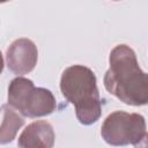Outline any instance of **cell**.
<instances>
[{"label": "cell", "mask_w": 148, "mask_h": 148, "mask_svg": "<svg viewBox=\"0 0 148 148\" xmlns=\"http://www.w3.org/2000/svg\"><path fill=\"white\" fill-rule=\"evenodd\" d=\"M18 148H53L54 131L50 123L37 120L29 124L17 140Z\"/></svg>", "instance_id": "8992f818"}, {"label": "cell", "mask_w": 148, "mask_h": 148, "mask_svg": "<svg viewBox=\"0 0 148 148\" xmlns=\"http://www.w3.org/2000/svg\"><path fill=\"white\" fill-rule=\"evenodd\" d=\"M2 69H3V59H2V54L0 52V74L2 73Z\"/></svg>", "instance_id": "ba28073f"}, {"label": "cell", "mask_w": 148, "mask_h": 148, "mask_svg": "<svg viewBox=\"0 0 148 148\" xmlns=\"http://www.w3.org/2000/svg\"><path fill=\"white\" fill-rule=\"evenodd\" d=\"M8 105L24 117L37 118L51 114L57 103L49 89L36 88L31 80L18 76L9 83Z\"/></svg>", "instance_id": "3957f363"}, {"label": "cell", "mask_w": 148, "mask_h": 148, "mask_svg": "<svg viewBox=\"0 0 148 148\" xmlns=\"http://www.w3.org/2000/svg\"><path fill=\"white\" fill-rule=\"evenodd\" d=\"M110 67L104 75L105 89L125 104L146 105L148 102L147 74L140 68L134 51L125 44L117 45L109 57Z\"/></svg>", "instance_id": "6da1fadb"}, {"label": "cell", "mask_w": 148, "mask_h": 148, "mask_svg": "<svg viewBox=\"0 0 148 148\" xmlns=\"http://www.w3.org/2000/svg\"><path fill=\"white\" fill-rule=\"evenodd\" d=\"M62 96L74 105L76 118L83 125L96 123L102 113L99 92L94 72L82 65L67 67L60 79Z\"/></svg>", "instance_id": "7a4b0ae2"}, {"label": "cell", "mask_w": 148, "mask_h": 148, "mask_svg": "<svg viewBox=\"0 0 148 148\" xmlns=\"http://www.w3.org/2000/svg\"><path fill=\"white\" fill-rule=\"evenodd\" d=\"M37 59V46L28 38H18L14 40L7 49V66L14 74L24 75L30 73L35 68Z\"/></svg>", "instance_id": "5b68a950"}, {"label": "cell", "mask_w": 148, "mask_h": 148, "mask_svg": "<svg viewBox=\"0 0 148 148\" xmlns=\"http://www.w3.org/2000/svg\"><path fill=\"white\" fill-rule=\"evenodd\" d=\"M146 120L139 113L114 111L109 114L101 128V135L108 145H139L146 140Z\"/></svg>", "instance_id": "277c9868"}, {"label": "cell", "mask_w": 148, "mask_h": 148, "mask_svg": "<svg viewBox=\"0 0 148 148\" xmlns=\"http://www.w3.org/2000/svg\"><path fill=\"white\" fill-rule=\"evenodd\" d=\"M2 109L3 120L0 125V145H7L15 139L18 130L24 124V119L8 104L2 105Z\"/></svg>", "instance_id": "52a82bcc"}]
</instances>
